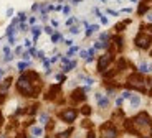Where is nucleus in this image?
I'll use <instances>...</instances> for the list:
<instances>
[{
    "label": "nucleus",
    "instance_id": "obj_15",
    "mask_svg": "<svg viewBox=\"0 0 152 138\" xmlns=\"http://www.w3.org/2000/svg\"><path fill=\"white\" fill-rule=\"evenodd\" d=\"M48 122H50V115L46 112H42L40 113V123H42V125H46Z\"/></svg>",
    "mask_w": 152,
    "mask_h": 138
},
{
    "label": "nucleus",
    "instance_id": "obj_1",
    "mask_svg": "<svg viewBox=\"0 0 152 138\" xmlns=\"http://www.w3.org/2000/svg\"><path fill=\"white\" fill-rule=\"evenodd\" d=\"M17 90L22 94L23 97H37L38 94V89L33 87V82L27 77V74H22L17 82Z\"/></svg>",
    "mask_w": 152,
    "mask_h": 138
},
{
    "label": "nucleus",
    "instance_id": "obj_45",
    "mask_svg": "<svg viewBox=\"0 0 152 138\" xmlns=\"http://www.w3.org/2000/svg\"><path fill=\"white\" fill-rule=\"evenodd\" d=\"M4 53L5 54H10V48H4Z\"/></svg>",
    "mask_w": 152,
    "mask_h": 138
},
{
    "label": "nucleus",
    "instance_id": "obj_55",
    "mask_svg": "<svg viewBox=\"0 0 152 138\" xmlns=\"http://www.w3.org/2000/svg\"><path fill=\"white\" fill-rule=\"evenodd\" d=\"M151 112H152V107H151Z\"/></svg>",
    "mask_w": 152,
    "mask_h": 138
},
{
    "label": "nucleus",
    "instance_id": "obj_16",
    "mask_svg": "<svg viewBox=\"0 0 152 138\" xmlns=\"http://www.w3.org/2000/svg\"><path fill=\"white\" fill-rule=\"evenodd\" d=\"M137 69H139V72H141V74H144V72H149V64L145 63V61H142V63L139 64V67H137Z\"/></svg>",
    "mask_w": 152,
    "mask_h": 138
},
{
    "label": "nucleus",
    "instance_id": "obj_9",
    "mask_svg": "<svg viewBox=\"0 0 152 138\" xmlns=\"http://www.w3.org/2000/svg\"><path fill=\"white\" fill-rule=\"evenodd\" d=\"M94 99H96V102H98L99 108H107V105H109V99H107L106 95H103L101 92H96Z\"/></svg>",
    "mask_w": 152,
    "mask_h": 138
},
{
    "label": "nucleus",
    "instance_id": "obj_12",
    "mask_svg": "<svg viewBox=\"0 0 152 138\" xmlns=\"http://www.w3.org/2000/svg\"><path fill=\"white\" fill-rule=\"evenodd\" d=\"M139 105H141V97L139 95H131V107L137 108Z\"/></svg>",
    "mask_w": 152,
    "mask_h": 138
},
{
    "label": "nucleus",
    "instance_id": "obj_27",
    "mask_svg": "<svg viewBox=\"0 0 152 138\" xmlns=\"http://www.w3.org/2000/svg\"><path fill=\"white\" fill-rule=\"evenodd\" d=\"M25 112H27L28 115H33V113L37 112V105H33V107H28V110H25Z\"/></svg>",
    "mask_w": 152,
    "mask_h": 138
},
{
    "label": "nucleus",
    "instance_id": "obj_4",
    "mask_svg": "<svg viewBox=\"0 0 152 138\" xmlns=\"http://www.w3.org/2000/svg\"><path fill=\"white\" fill-rule=\"evenodd\" d=\"M76 115H78V112H76L75 108H71V107L63 108V110L58 113V117H60V118L63 120L65 123H73L76 120Z\"/></svg>",
    "mask_w": 152,
    "mask_h": 138
},
{
    "label": "nucleus",
    "instance_id": "obj_50",
    "mask_svg": "<svg viewBox=\"0 0 152 138\" xmlns=\"http://www.w3.org/2000/svg\"><path fill=\"white\" fill-rule=\"evenodd\" d=\"M0 138H7V137H5V135H2V137H0Z\"/></svg>",
    "mask_w": 152,
    "mask_h": 138
},
{
    "label": "nucleus",
    "instance_id": "obj_52",
    "mask_svg": "<svg viewBox=\"0 0 152 138\" xmlns=\"http://www.w3.org/2000/svg\"><path fill=\"white\" fill-rule=\"evenodd\" d=\"M101 138H107V137H103V135H101Z\"/></svg>",
    "mask_w": 152,
    "mask_h": 138
},
{
    "label": "nucleus",
    "instance_id": "obj_40",
    "mask_svg": "<svg viewBox=\"0 0 152 138\" xmlns=\"http://www.w3.org/2000/svg\"><path fill=\"white\" fill-rule=\"evenodd\" d=\"M122 100H124V99H122V97H119V99H118V100H116V104H118V107H119V105H121V104H122Z\"/></svg>",
    "mask_w": 152,
    "mask_h": 138
},
{
    "label": "nucleus",
    "instance_id": "obj_31",
    "mask_svg": "<svg viewBox=\"0 0 152 138\" xmlns=\"http://www.w3.org/2000/svg\"><path fill=\"white\" fill-rule=\"evenodd\" d=\"M131 95H132V94L126 90V92H122V95H121V97H122V99H131Z\"/></svg>",
    "mask_w": 152,
    "mask_h": 138
},
{
    "label": "nucleus",
    "instance_id": "obj_51",
    "mask_svg": "<svg viewBox=\"0 0 152 138\" xmlns=\"http://www.w3.org/2000/svg\"><path fill=\"white\" fill-rule=\"evenodd\" d=\"M151 137H152V127H151Z\"/></svg>",
    "mask_w": 152,
    "mask_h": 138
},
{
    "label": "nucleus",
    "instance_id": "obj_53",
    "mask_svg": "<svg viewBox=\"0 0 152 138\" xmlns=\"http://www.w3.org/2000/svg\"><path fill=\"white\" fill-rule=\"evenodd\" d=\"M144 2H151V0H144Z\"/></svg>",
    "mask_w": 152,
    "mask_h": 138
},
{
    "label": "nucleus",
    "instance_id": "obj_54",
    "mask_svg": "<svg viewBox=\"0 0 152 138\" xmlns=\"http://www.w3.org/2000/svg\"><path fill=\"white\" fill-rule=\"evenodd\" d=\"M151 56H152V49H151Z\"/></svg>",
    "mask_w": 152,
    "mask_h": 138
},
{
    "label": "nucleus",
    "instance_id": "obj_6",
    "mask_svg": "<svg viewBox=\"0 0 152 138\" xmlns=\"http://www.w3.org/2000/svg\"><path fill=\"white\" fill-rule=\"evenodd\" d=\"M132 122H134V125H136V127H139V128L149 127V125H151V117H149L147 112H139L136 117H134Z\"/></svg>",
    "mask_w": 152,
    "mask_h": 138
},
{
    "label": "nucleus",
    "instance_id": "obj_49",
    "mask_svg": "<svg viewBox=\"0 0 152 138\" xmlns=\"http://www.w3.org/2000/svg\"><path fill=\"white\" fill-rule=\"evenodd\" d=\"M149 95H151V97H152V87H151V90H149Z\"/></svg>",
    "mask_w": 152,
    "mask_h": 138
},
{
    "label": "nucleus",
    "instance_id": "obj_43",
    "mask_svg": "<svg viewBox=\"0 0 152 138\" xmlns=\"http://www.w3.org/2000/svg\"><path fill=\"white\" fill-rule=\"evenodd\" d=\"M15 138H27V135H23V133H18V135H17Z\"/></svg>",
    "mask_w": 152,
    "mask_h": 138
},
{
    "label": "nucleus",
    "instance_id": "obj_35",
    "mask_svg": "<svg viewBox=\"0 0 152 138\" xmlns=\"http://www.w3.org/2000/svg\"><path fill=\"white\" fill-rule=\"evenodd\" d=\"M145 28H147V33H149V35H152V23H149V25L145 26Z\"/></svg>",
    "mask_w": 152,
    "mask_h": 138
},
{
    "label": "nucleus",
    "instance_id": "obj_42",
    "mask_svg": "<svg viewBox=\"0 0 152 138\" xmlns=\"http://www.w3.org/2000/svg\"><path fill=\"white\" fill-rule=\"evenodd\" d=\"M63 12H65V15H68V13H69V7H65V8H63Z\"/></svg>",
    "mask_w": 152,
    "mask_h": 138
},
{
    "label": "nucleus",
    "instance_id": "obj_29",
    "mask_svg": "<svg viewBox=\"0 0 152 138\" xmlns=\"http://www.w3.org/2000/svg\"><path fill=\"white\" fill-rule=\"evenodd\" d=\"M80 56L83 58V59H88V58H89V53L84 51V49H83V51H80Z\"/></svg>",
    "mask_w": 152,
    "mask_h": 138
},
{
    "label": "nucleus",
    "instance_id": "obj_30",
    "mask_svg": "<svg viewBox=\"0 0 152 138\" xmlns=\"http://www.w3.org/2000/svg\"><path fill=\"white\" fill-rule=\"evenodd\" d=\"M69 31H71L73 35H78V33H80V28H78V26H71V28H69Z\"/></svg>",
    "mask_w": 152,
    "mask_h": 138
},
{
    "label": "nucleus",
    "instance_id": "obj_17",
    "mask_svg": "<svg viewBox=\"0 0 152 138\" xmlns=\"http://www.w3.org/2000/svg\"><path fill=\"white\" fill-rule=\"evenodd\" d=\"M73 133V128H68L66 131H61V133L56 135V138H69V135Z\"/></svg>",
    "mask_w": 152,
    "mask_h": 138
},
{
    "label": "nucleus",
    "instance_id": "obj_39",
    "mask_svg": "<svg viewBox=\"0 0 152 138\" xmlns=\"http://www.w3.org/2000/svg\"><path fill=\"white\" fill-rule=\"evenodd\" d=\"M65 45H66V46H71V45H73V40H66Z\"/></svg>",
    "mask_w": 152,
    "mask_h": 138
},
{
    "label": "nucleus",
    "instance_id": "obj_32",
    "mask_svg": "<svg viewBox=\"0 0 152 138\" xmlns=\"http://www.w3.org/2000/svg\"><path fill=\"white\" fill-rule=\"evenodd\" d=\"M76 51H78V48H76V46H75V48H71V49L68 51V56H73V54H75Z\"/></svg>",
    "mask_w": 152,
    "mask_h": 138
},
{
    "label": "nucleus",
    "instance_id": "obj_48",
    "mask_svg": "<svg viewBox=\"0 0 152 138\" xmlns=\"http://www.w3.org/2000/svg\"><path fill=\"white\" fill-rule=\"evenodd\" d=\"M2 76H4V69H0V79H2Z\"/></svg>",
    "mask_w": 152,
    "mask_h": 138
},
{
    "label": "nucleus",
    "instance_id": "obj_37",
    "mask_svg": "<svg viewBox=\"0 0 152 138\" xmlns=\"http://www.w3.org/2000/svg\"><path fill=\"white\" fill-rule=\"evenodd\" d=\"M101 40H109V35H107V33H103V35H101Z\"/></svg>",
    "mask_w": 152,
    "mask_h": 138
},
{
    "label": "nucleus",
    "instance_id": "obj_47",
    "mask_svg": "<svg viewBox=\"0 0 152 138\" xmlns=\"http://www.w3.org/2000/svg\"><path fill=\"white\" fill-rule=\"evenodd\" d=\"M149 72H152V63L149 64Z\"/></svg>",
    "mask_w": 152,
    "mask_h": 138
},
{
    "label": "nucleus",
    "instance_id": "obj_46",
    "mask_svg": "<svg viewBox=\"0 0 152 138\" xmlns=\"http://www.w3.org/2000/svg\"><path fill=\"white\" fill-rule=\"evenodd\" d=\"M71 2H73V4H75V5H78V4H80V2H83V0H71Z\"/></svg>",
    "mask_w": 152,
    "mask_h": 138
},
{
    "label": "nucleus",
    "instance_id": "obj_11",
    "mask_svg": "<svg viewBox=\"0 0 152 138\" xmlns=\"http://www.w3.org/2000/svg\"><path fill=\"white\" fill-rule=\"evenodd\" d=\"M10 84H12V77H7L2 84H0V94L2 95H5V94L8 92V87H10Z\"/></svg>",
    "mask_w": 152,
    "mask_h": 138
},
{
    "label": "nucleus",
    "instance_id": "obj_36",
    "mask_svg": "<svg viewBox=\"0 0 152 138\" xmlns=\"http://www.w3.org/2000/svg\"><path fill=\"white\" fill-rule=\"evenodd\" d=\"M75 22H76L75 18H69L68 22H66V25H68V26H71V25H73V23H75Z\"/></svg>",
    "mask_w": 152,
    "mask_h": 138
},
{
    "label": "nucleus",
    "instance_id": "obj_21",
    "mask_svg": "<svg viewBox=\"0 0 152 138\" xmlns=\"http://www.w3.org/2000/svg\"><path fill=\"white\" fill-rule=\"evenodd\" d=\"M99 30V26L98 25H91V26H88V31H86V36H89L91 33H94V31Z\"/></svg>",
    "mask_w": 152,
    "mask_h": 138
},
{
    "label": "nucleus",
    "instance_id": "obj_14",
    "mask_svg": "<svg viewBox=\"0 0 152 138\" xmlns=\"http://www.w3.org/2000/svg\"><path fill=\"white\" fill-rule=\"evenodd\" d=\"M147 10H149L147 4H145V2H142V4L139 5V8H137V13H139V15H145V13H147Z\"/></svg>",
    "mask_w": 152,
    "mask_h": 138
},
{
    "label": "nucleus",
    "instance_id": "obj_20",
    "mask_svg": "<svg viewBox=\"0 0 152 138\" xmlns=\"http://www.w3.org/2000/svg\"><path fill=\"white\" fill-rule=\"evenodd\" d=\"M114 43H116V46H118V49L121 51V49H122V43H124V40H122L121 36H116V38H114Z\"/></svg>",
    "mask_w": 152,
    "mask_h": 138
},
{
    "label": "nucleus",
    "instance_id": "obj_19",
    "mask_svg": "<svg viewBox=\"0 0 152 138\" xmlns=\"http://www.w3.org/2000/svg\"><path fill=\"white\" fill-rule=\"evenodd\" d=\"M91 107H89V105H83V107H81V113H83V115H91Z\"/></svg>",
    "mask_w": 152,
    "mask_h": 138
},
{
    "label": "nucleus",
    "instance_id": "obj_2",
    "mask_svg": "<svg viewBox=\"0 0 152 138\" xmlns=\"http://www.w3.org/2000/svg\"><path fill=\"white\" fill-rule=\"evenodd\" d=\"M134 45H136V48L139 49H149L152 46V35L149 33H144V31H141V33H137L136 38H134Z\"/></svg>",
    "mask_w": 152,
    "mask_h": 138
},
{
    "label": "nucleus",
    "instance_id": "obj_7",
    "mask_svg": "<svg viewBox=\"0 0 152 138\" xmlns=\"http://www.w3.org/2000/svg\"><path fill=\"white\" fill-rule=\"evenodd\" d=\"M113 59H114V56L109 54V53H104L103 56H99V59H98V71L104 72V69H107V66L113 63Z\"/></svg>",
    "mask_w": 152,
    "mask_h": 138
},
{
    "label": "nucleus",
    "instance_id": "obj_22",
    "mask_svg": "<svg viewBox=\"0 0 152 138\" xmlns=\"http://www.w3.org/2000/svg\"><path fill=\"white\" fill-rule=\"evenodd\" d=\"M73 67H76V63H75V61H69V63L66 64L65 67H63V71H65V72H68V71H71Z\"/></svg>",
    "mask_w": 152,
    "mask_h": 138
},
{
    "label": "nucleus",
    "instance_id": "obj_28",
    "mask_svg": "<svg viewBox=\"0 0 152 138\" xmlns=\"http://www.w3.org/2000/svg\"><path fill=\"white\" fill-rule=\"evenodd\" d=\"M84 82H86V86L89 87V86H93V84H94V79H91V77H84Z\"/></svg>",
    "mask_w": 152,
    "mask_h": 138
},
{
    "label": "nucleus",
    "instance_id": "obj_3",
    "mask_svg": "<svg viewBox=\"0 0 152 138\" xmlns=\"http://www.w3.org/2000/svg\"><path fill=\"white\" fill-rule=\"evenodd\" d=\"M144 77H142L141 72H132V74L127 77V87H132V89H137V90H141V92H144Z\"/></svg>",
    "mask_w": 152,
    "mask_h": 138
},
{
    "label": "nucleus",
    "instance_id": "obj_13",
    "mask_svg": "<svg viewBox=\"0 0 152 138\" xmlns=\"http://www.w3.org/2000/svg\"><path fill=\"white\" fill-rule=\"evenodd\" d=\"M129 23H131V20H126V22H121V23H118V25L114 26V28H116V31H118V33H121V31L124 30V28H126L127 25H129Z\"/></svg>",
    "mask_w": 152,
    "mask_h": 138
},
{
    "label": "nucleus",
    "instance_id": "obj_8",
    "mask_svg": "<svg viewBox=\"0 0 152 138\" xmlns=\"http://www.w3.org/2000/svg\"><path fill=\"white\" fill-rule=\"evenodd\" d=\"M71 100L73 102H83L86 100V90L81 87V89H75L71 92Z\"/></svg>",
    "mask_w": 152,
    "mask_h": 138
},
{
    "label": "nucleus",
    "instance_id": "obj_26",
    "mask_svg": "<svg viewBox=\"0 0 152 138\" xmlns=\"http://www.w3.org/2000/svg\"><path fill=\"white\" fill-rule=\"evenodd\" d=\"M81 127H83V128H91V127H93V123L89 122V120H83V123H81Z\"/></svg>",
    "mask_w": 152,
    "mask_h": 138
},
{
    "label": "nucleus",
    "instance_id": "obj_5",
    "mask_svg": "<svg viewBox=\"0 0 152 138\" xmlns=\"http://www.w3.org/2000/svg\"><path fill=\"white\" fill-rule=\"evenodd\" d=\"M101 135L107 138H118V128L114 127V123L106 122L101 125Z\"/></svg>",
    "mask_w": 152,
    "mask_h": 138
},
{
    "label": "nucleus",
    "instance_id": "obj_41",
    "mask_svg": "<svg viewBox=\"0 0 152 138\" xmlns=\"http://www.w3.org/2000/svg\"><path fill=\"white\" fill-rule=\"evenodd\" d=\"M101 22H103L104 25H107V18H106V17H101Z\"/></svg>",
    "mask_w": 152,
    "mask_h": 138
},
{
    "label": "nucleus",
    "instance_id": "obj_23",
    "mask_svg": "<svg viewBox=\"0 0 152 138\" xmlns=\"http://www.w3.org/2000/svg\"><path fill=\"white\" fill-rule=\"evenodd\" d=\"M31 31H33V36H35V40H37L38 35H40V31H42V28H40V26H33V28H31Z\"/></svg>",
    "mask_w": 152,
    "mask_h": 138
},
{
    "label": "nucleus",
    "instance_id": "obj_34",
    "mask_svg": "<svg viewBox=\"0 0 152 138\" xmlns=\"http://www.w3.org/2000/svg\"><path fill=\"white\" fill-rule=\"evenodd\" d=\"M45 31H46L48 35H53V28H51V26H46V28H45Z\"/></svg>",
    "mask_w": 152,
    "mask_h": 138
},
{
    "label": "nucleus",
    "instance_id": "obj_33",
    "mask_svg": "<svg viewBox=\"0 0 152 138\" xmlns=\"http://www.w3.org/2000/svg\"><path fill=\"white\" fill-rule=\"evenodd\" d=\"M145 18H147V22H149V23H152V12H149L147 15H145Z\"/></svg>",
    "mask_w": 152,
    "mask_h": 138
},
{
    "label": "nucleus",
    "instance_id": "obj_38",
    "mask_svg": "<svg viewBox=\"0 0 152 138\" xmlns=\"http://www.w3.org/2000/svg\"><path fill=\"white\" fill-rule=\"evenodd\" d=\"M86 138H96L94 131H89V133H88V137H86Z\"/></svg>",
    "mask_w": 152,
    "mask_h": 138
},
{
    "label": "nucleus",
    "instance_id": "obj_10",
    "mask_svg": "<svg viewBox=\"0 0 152 138\" xmlns=\"http://www.w3.org/2000/svg\"><path fill=\"white\" fill-rule=\"evenodd\" d=\"M58 92H60V86H58V84H55V86H51V87H50L48 94H46V99H48V100L55 99V97L58 95Z\"/></svg>",
    "mask_w": 152,
    "mask_h": 138
},
{
    "label": "nucleus",
    "instance_id": "obj_18",
    "mask_svg": "<svg viewBox=\"0 0 152 138\" xmlns=\"http://www.w3.org/2000/svg\"><path fill=\"white\" fill-rule=\"evenodd\" d=\"M42 133H43L42 127H31V135H33V137H40Z\"/></svg>",
    "mask_w": 152,
    "mask_h": 138
},
{
    "label": "nucleus",
    "instance_id": "obj_44",
    "mask_svg": "<svg viewBox=\"0 0 152 138\" xmlns=\"http://www.w3.org/2000/svg\"><path fill=\"white\" fill-rule=\"evenodd\" d=\"M31 45V41L30 40H25V46H27V48H28V46H30Z\"/></svg>",
    "mask_w": 152,
    "mask_h": 138
},
{
    "label": "nucleus",
    "instance_id": "obj_24",
    "mask_svg": "<svg viewBox=\"0 0 152 138\" xmlns=\"http://www.w3.org/2000/svg\"><path fill=\"white\" fill-rule=\"evenodd\" d=\"M61 40V35L60 33H53L51 35V43H56V41Z\"/></svg>",
    "mask_w": 152,
    "mask_h": 138
},
{
    "label": "nucleus",
    "instance_id": "obj_25",
    "mask_svg": "<svg viewBox=\"0 0 152 138\" xmlns=\"http://www.w3.org/2000/svg\"><path fill=\"white\" fill-rule=\"evenodd\" d=\"M27 66H30L28 61H27V63H18V66H17V67H18V71H25V67H27Z\"/></svg>",
    "mask_w": 152,
    "mask_h": 138
}]
</instances>
